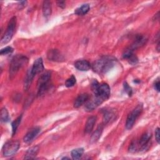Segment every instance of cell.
Here are the masks:
<instances>
[{
	"mask_svg": "<svg viewBox=\"0 0 160 160\" xmlns=\"http://www.w3.org/2000/svg\"><path fill=\"white\" fill-rule=\"evenodd\" d=\"M76 82V78L72 75L70 78H69L65 82V85L66 87L68 88H71L72 86H73Z\"/></svg>",
	"mask_w": 160,
	"mask_h": 160,
	"instance_id": "cb8c5ba5",
	"label": "cell"
},
{
	"mask_svg": "<svg viewBox=\"0 0 160 160\" xmlns=\"http://www.w3.org/2000/svg\"><path fill=\"white\" fill-rule=\"evenodd\" d=\"M20 143L17 140L9 141L6 142L2 147V152L4 156L9 157L13 156L18 150Z\"/></svg>",
	"mask_w": 160,
	"mask_h": 160,
	"instance_id": "8992f818",
	"label": "cell"
},
{
	"mask_svg": "<svg viewBox=\"0 0 160 160\" xmlns=\"http://www.w3.org/2000/svg\"><path fill=\"white\" fill-rule=\"evenodd\" d=\"M29 70L34 76L42 72L44 70V65L42 58H38L36 60H35L32 66L29 69Z\"/></svg>",
	"mask_w": 160,
	"mask_h": 160,
	"instance_id": "9c48e42d",
	"label": "cell"
},
{
	"mask_svg": "<svg viewBox=\"0 0 160 160\" xmlns=\"http://www.w3.org/2000/svg\"><path fill=\"white\" fill-rule=\"evenodd\" d=\"M91 66L90 63L86 60H79L74 63V67L77 69L82 71H88L91 68Z\"/></svg>",
	"mask_w": 160,
	"mask_h": 160,
	"instance_id": "7c38bea8",
	"label": "cell"
},
{
	"mask_svg": "<svg viewBox=\"0 0 160 160\" xmlns=\"http://www.w3.org/2000/svg\"><path fill=\"white\" fill-rule=\"evenodd\" d=\"M40 128L39 127H34L32 129H31L24 136L23 140L26 143H29L32 141V140L34 139V138L38 134V133L40 132Z\"/></svg>",
	"mask_w": 160,
	"mask_h": 160,
	"instance_id": "8fae6325",
	"label": "cell"
},
{
	"mask_svg": "<svg viewBox=\"0 0 160 160\" xmlns=\"http://www.w3.org/2000/svg\"><path fill=\"white\" fill-rule=\"evenodd\" d=\"M124 90L125 91L129 94V96H131L132 94V89L131 88V87L128 84L127 82H125L124 84Z\"/></svg>",
	"mask_w": 160,
	"mask_h": 160,
	"instance_id": "83f0119b",
	"label": "cell"
},
{
	"mask_svg": "<svg viewBox=\"0 0 160 160\" xmlns=\"http://www.w3.org/2000/svg\"><path fill=\"white\" fill-rule=\"evenodd\" d=\"M13 51V49L10 46H7L4 49H2L0 51L1 55H6L9 53H11Z\"/></svg>",
	"mask_w": 160,
	"mask_h": 160,
	"instance_id": "484cf974",
	"label": "cell"
},
{
	"mask_svg": "<svg viewBox=\"0 0 160 160\" xmlns=\"http://www.w3.org/2000/svg\"><path fill=\"white\" fill-rule=\"evenodd\" d=\"M142 111V105L139 104L128 114L126 121V128L127 129H131L133 127L136 120L141 114Z\"/></svg>",
	"mask_w": 160,
	"mask_h": 160,
	"instance_id": "52a82bcc",
	"label": "cell"
},
{
	"mask_svg": "<svg viewBox=\"0 0 160 160\" xmlns=\"http://www.w3.org/2000/svg\"><path fill=\"white\" fill-rule=\"evenodd\" d=\"M114 64V59L109 57H102L94 61L92 65V70L99 74L106 73L110 70Z\"/></svg>",
	"mask_w": 160,
	"mask_h": 160,
	"instance_id": "7a4b0ae2",
	"label": "cell"
},
{
	"mask_svg": "<svg viewBox=\"0 0 160 160\" xmlns=\"http://www.w3.org/2000/svg\"><path fill=\"white\" fill-rule=\"evenodd\" d=\"M151 136V132H146L142 135L139 140V142H138L139 150L144 151L148 148Z\"/></svg>",
	"mask_w": 160,
	"mask_h": 160,
	"instance_id": "ba28073f",
	"label": "cell"
},
{
	"mask_svg": "<svg viewBox=\"0 0 160 160\" xmlns=\"http://www.w3.org/2000/svg\"><path fill=\"white\" fill-rule=\"evenodd\" d=\"M91 88L94 92V96L102 103L106 101L110 96V88L106 83L99 84L95 79L91 84Z\"/></svg>",
	"mask_w": 160,
	"mask_h": 160,
	"instance_id": "6da1fadb",
	"label": "cell"
},
{
	"mask_svg": "<svg viewBox=\"0 0 160 160\" xmlns=\"http://www.w3.org/2000/svg\"><path fill=\"white\" fill-rule=\"evenodd\" d=\"M48 58L53 61H62L64 60L63 55L58 49H50L47 53Z\"/></svg>",
	"mask_w": 160,
	"mask_h": 160,
	"instance_id": "30bf717a",
	"label": "cell"
},
{
	"mask_svg": "<svg viewBox=\"0 0 160 160\" xmlns=\"http://www.w3.org/2000/svg\"><path fill=\"white\" fill-rule=\"evenodd\" d=\"M26 3H27V1H20L19 2V4H18V8L19 9H21L22 8H24L26 6Z\"/></svg>",
	"mask_w": 160,
	"mask_h": 160,
	"instance_id": "4dcf8cb0",
	"label": "cell"
},
{
	"mask_svg": "<svg viewBox=\"0 0 160 160\" xmlns=\"http://www.w3.org/2000/svg\"><path fill=\"white\" fill-rule=\"evenodd\" d=\"M128 60V61L129 62V63H131V64H136L138 61V58L134 55L132 54V56H131L128 59H127Z\"/></svg>",
	"mask_w": 160,
	"mask_h": 160,
	"instance_id": "4316f807",
	"label": "cell"
},
{
	"mask_svg": "<svg viewBox=\"0 0 160 160\" xmlns=\"http://www.w3.org/2000/svg\"><path fill=\"white\" fill-rule=\"evenodd\" d=\"M89 99V96L88 94L84 93L79 95L74 101V107L76 108H78L81 106L83 104L86 103L88 100Z\"/></svg>",
	"mask_w": 160,
	"mask_h": 160,
	"instance_id": "4fadbf2b",
	"label": "cell"
},
{
	"mask_svg": "<svg viewBox=\"0 0 160 160\" xmlns=\"http://www.w3.org/2000/svg\"><path fill=\"white\" fill-rule=\"evenodd\" d=\"M52 12L51 2L49 1H44L42 4V14L46 18H48Z\"/></svg>",
	"mask_w": 160,
	"mask_h": 160,
	"instance_id": "2e32d148",
	"label": "cell"
},
{
	"mask_svg": "<svg viewBox=\"0 0 160 160\" xmlns=\"http://www.w3.org/2000/svg\"><path fill=\"white\" fill-rule=\"evenodd\" d=\"M84 152L83 148H76L71 151V156L73 159H79Z\"/></svg>",
	"mask_w": 160,
	"mask_h": 160,
	"instance_id": "ffe728a7",
	"label": "cell"
},
{
	"mask_svg": "<svg viewBox=\"0 0 160 160\" xmlns=\"http://www.w3.org/2000/svg\"><path fill=\"white\" fill-rule=\"evenodd\" d=\"M57 4L58 6H59L61 8H64L66 6V4L64 1H57Z\"/></svg>",
	"mask_w": 160,
	"mask_h": 160,
	"instance_id": "1f68e13d",
	"label": "cell"
},
{
	"mask_svg": "<svg viewBox=\"0 0 160 160\" xmlns=\"http://www.w3.org/2000/svg\"><path fill=\"white\" fill-rule=\"evenodd\" d=\"M89 9H90L89 5L88 4H82L81 6H80L79 8H77L75 10L74 13L79 16H82L86 14L89 11Z\"/></svg>",
	"mask_w": 160,
	"mask_h": 160,
	"instance_id": "d6986e66",
	"label": "cell"
},
{
	"mask_svg": "<svg viewBox=\"0 0 160 160\" xmlns=\"http://www.w3.org/2000/svg\"><path fill=\"white\" fill-rule=\"evenodd\" d=\"M102 130H103V126L99 125L98 127L97 128V129H96V131L92 133V134L91 137L90 141L91 143H94V142H96V141H98V140L101 137Z\"/></svg>",
	"mask_w": 160,
	"mask_h": 160,
	"instance_id": "ac0fdd59",
	"label": "cell"
},
{
	"mask_svg": "<svg viewBox=\"0 0 160 160\" xmlns=\"http://www.w3.org/2000/svg\"><path fill=\"white\" fill-rule=\"evenodd\" d=\"M16 25V18L14 16L9 20L6 30L1 38V44H6L11 41L15 31Z\"/></svg>",
	"mask_w": 160,
	"mask_h": 160,
	"instance_id": "5b68a950",
	"label": "cell"
},
{
	"mask_svg": "<svg viewBox=\"0 0 160 160\" xmlns=\"http://www.w3.org/2000/svg\"><path fill=\"white\" fill-rule=\"evenodd\" d=\"M96 119H97V118L95 116H92L88 118L84 128V132L86 133H89L92 131L94 126V124L96 122Z\"/></svg>",
	"mask_w": 160,
	"mask_h": 160,
	"instance_id": "5bb4252c",
	"label": "cell"
},
{
	"mask_svg": "<svg viewBox=\"0 0 160 160\" xmlns=\"http://www.w3.org/2000/svg\"><path fill=\"white\" fill-rule=\"evenodd\" d=\"M9 119L8 111L6 108H3L1 110V121L2 122H7Z\"/></svg>",
	"mask_w": 160,
	"mask_h": 160,
	"instance_id": "603a6c76",
	"label": "cell"
},
{
	"mask_svg": "<svg viewBox=\"0 0 160 160\" xmlns=\"http://www.w3.org/2000/svg\"><path fill=\"white\" fill-rule=\"evenodd\" d=\"M154 89L158 91V92H159V79H158L154 84Z\"/></svg>",
	"mask_w": 160,
	"mask_h": 160,
	"instance_id": "f546056e",
	"label": "cell"
},
{
	"mask_svg": "<svg viewBox=\"0 0 160 160\" xmlns=\"http://www.w3.org/2000/svg\"><path fill=\"white\" fill-rule=\"evenodd\" d=\"M116 119V114L112 111H106L103 116L104 124H108Z\"/></svg>",
	"mask_w": 160,
	"mask_h": 160,
	"instance_id": "e0dca14e",
	"label": "cell"
},
{
	"mask_svg": "<svg viewBox=\"0 0 160 160\" xmlns=\"http://www.w3.org/2000/svg\"><path fill=\"white\" fill-rule=\"evenodd\" d=\"M138 149H139V147H138V142L136 140L132 141V142L130 144L129 147V151L131 152H135Z\"/></svg>",
	"mask_w": 160,
	"mask_h": 160,
	"instance_id": "d4e9b609",
	"label": "cell"
},
{
	"mask_svg": "<svg viewBox=\"0 0 160 160\" xmlns=\"http://www.w3.org/2000/svg\"><path fill=\"white\" fill-rule=\"evenodd\" d=\"M51 78V72L46 71L42 74L38 81V96H40L44 94L50 87V81Z\"/></svg>",
	"mask_w": 160,
	"mask_h": 160,
	"instance_id": "277c9868",
	"label": "cell"
},
{
	"mask_svg": "<svg viewBox=\"0 0 160 160\" xmlns=\"http://www.w3.org/2000/svg\"><path fill=\"white\" fill-rule=\"evenodd\" d=\"M34 77V76L31 74L30 70L29 69L27 72V75L26 76L25 81H24V89H28V88L30 86V84H31Z\"/></svg>",
	"mask_w": 160,
	"mask_h": 160,
	"instance_id": "44dd1931",
	"label": "cell"
},
{
	"mask_svg": "<svg viewBox=\"0 0 160 160\" xmlns=\"http://www.w3.org/2000/svg\"><path fill=\"white\" fill-rule=\"evenodd\" d=\"M39 151V147L38 146H36L30 148L26 152L24 159H34L35 157L37 156Z\"/></svg>",
	"mask_w": 160,
	"mask_h": 160,
	"instance_id": "9a60e30c",
	"label": "cell"
},
{
	"mask_svg": "<svg viewBox=\"0 0 160 160\" xmlns=\"http://www.w3.org/2000/svg\"><path fill=\"white\" fill-rule=\"evenodd\" d=\"M21 119H22V115L19 116V117H18L12 122V135H14L17 131V129L19 126V125L21 123Z\"/></svg>",
	"mask_w": 160,
	"mask_h": 160,
	"instance_id": "7402d4cb",
	"label": "cell"
},
{
	"mask_svg": "<svg viewBox=\"0 0 160 160\" xmlns=\"http://www.w3.org/2000/svg\"><path fill=\"white\" fill-rule=\"evenodd\" d=\"M160 132H159V128H157L155 130V138L158 143H159V139H160Z\"/></svg>",
	"mask_w": 160,
	"mask_h": 160,
	"instance_id": "f1b7e54d",
	"label": "cell"
},
{
	"mask_svg": "<svg viewBox=\"0 0 160 160\" xmlns=\"http://www.w3.org/2000/svg\"><path fill=\"white\" fill-rule=\"evenodd\" d=\"M28 62V58L23 55L18 54L15 56L10 63L9 66V76L12 78L23 66H26Z\"/></svg>",
	"mask_w": 160,
	"mask_h": 160,
	"instance_id": "3957f363",
	"label": "cell"
}]
</instances>
